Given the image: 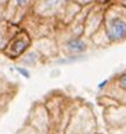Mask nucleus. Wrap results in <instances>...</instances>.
<instances>
[{
	"label": "nucleus",
	"instance_id": "obj_1",
	"mask_svg": "<svg viewBox=\"0 0 126 134\" xmlns=\"http://www.w3.org/2000/svg\"><path fill=\"white\" fill-rule=\"evenodd\" d=\"M110 40H122L126 38V23L119 18H115L110 22L108 30Z\"/></svg>",
	"mask_w": 126,
	"mask_h": 134
},
{
	"label": "nucleus",
	"instance_id": "obj_5",
	"mask_svg": "<svg viewBox=\"0 0 126 134\" xmlns=\"http://www.w3.org/2000/svg\"><path fill=\"white\" fill-rule=\"evenodd\" d=\"M18 71H19V72H21V73H22V74H24V75L26 76V77H28V73H27V72H26V71H25V69L18 68Z\"/></svg>",
	"mask_w": 126,
	"mask_h": 134
},
{
	"label": "nucleus",
	"instance_id": "obj_3",
	"mask_svg": "<svg viewBox=\"0 0 126 134\" xmlns=\"http://www.w3.org/2000/svg\"><path fill=\"white\" fill-rule=\"evenodd\" d=\"M67 47L68 49L71 50L72 52H82L87 49V46L85 43L81 41V40H77V39H74V40H71V41L67 42Z\"/></svg>",
	"mask_w": 126,
	"mask_h": 134
},
{
	"label": "nucleus",
	"instance_id": "obj_2",
	"mask_svg": "<svg viewBox=\"0 0 126 134\" xmlns=\"http://www.w3.org/2000/svg\"><path fill=\"white\" fill-rule=\"evenodd\" d=\"M27 44H28L27 40L16 38V39L13 40V41L8 44L7 48H6V53L10 57L18 56L19 53H22L24 51V49L27 47Z\"/></svg>",
	"mask_w": 126,
	"mask_h": 134
},
{
	"label": "nucleus",
	"instance_id": "obj_4",
	"mask_svg": "<svg viewBox=\"0 0 126 134\" xmlns=\"http://www.w3.org/2000/svg\"><path fill=\"white\" fill-rule=\"evenodd\" d=\"M119 82H121L122 88L126 89V73H125V74H124V75H123L122 77H121V81H119Z\"/></svg>",
	"mask_w": 126,
	"mask_h": 134
}]
</instances>
